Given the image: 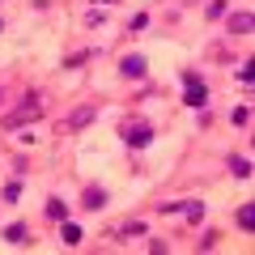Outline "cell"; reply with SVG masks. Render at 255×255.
Returning <instances> with one entry per match:
<instances>
[{"mask_svg":"<svg viewBox=\"0 0 255 255\" xmlns=\"http://www.w3.org/2000/svg\"><path fill=\"white\" fill-rule=\"evenodd\" d=\"M17 200H21V183H17V179H13V183H9V187H4V204H17Z\"/></svg>","mask_w":255,"mask_h":255,"instance_id":"9a60e30c","label":"cell"},{"mask_svg":"<svg viewBox=\"0 0 255 255\" xmlns=\"http://www.w3.org/2000/svg\"><path fill=\"white\" fill-rule=\"evenodd\" d=\"M38 115H43V102H38V94H30V98H26V102H21V107H17V111H9V115L0 119V124L9 128V132H17V128H21V124H30V119H38Z\"/></svg>","mask_w":255,"mask_h":255,"instance_id":"7a4b0ae2","label":"cell"},{"mask_svg":"<svg viewBox=\"0 0 255 255\" xmlns=\"http://www.w3.org/2000/svg\"><path fill=\"white\" fill-rule=\"evenodd\" d=\"M213 247H217V234H204L200 243H196V251H213Z\"/></svg>","mask_w":255,"mask_h":255,"instance_id":"ac0fdd59","label":"cell"},{"mask_svg":"<svg viewBox=\"0 0 255 255\" xmlns=\"http://www.w3.org/2000/svg\"><path fill=\"white\" fill-rule=\"evenodd\" d=\"M124 140L132 149H145L149 140H153V128H149L145 119H128V124H124Z\"/></svg>","mask_w":255,"mask_h":255,"instance_id":"3957f363","label":"cell"},{"mask_svg":"<svg viewBox=\"0 0 255 255\" xmlns=\"http://www.w3.org/2000/svg\"><path fill=\"white\" fill-rule=\"evenodd\" d=\"M94 119V107H81V111H73V119H68V128H85Z\"/></svg>","mask_w":255,"mask_h":255,"instance_id":"7c38bea8","label":"cell"},{"mask_svg":"<svg viewBox=\"0 0 255 255\" xmlns=\"http://www.w3.org/2000/svg\"><path fill=\"white\" fill-rule=\"evenodd\" d=\"M26 234H30V230L21 226V221H13V226L4 230V243H13V247H21V243H26Z\"/></svg>","mask_w":255,"mask_h":255,"instance_id":"30bf717a","label":"cell"},{"mask_svg":"<svg viewBox=\"0 0 255 255\" xmlns=\"http://www.w3.org/2000/svg\"><path fill=\"white\" fill-rule=\"evenodd\" d=\"M47 217H51V221H64V217H68V204L51 196V200H47Z\"/></svg>","mask_w":255,"mask_h":255,"instance_id":"8fae6325","label":"cell"},{"mask_svg":"<svg viewBox=\"0 0 255 255\" xmlns=\"http://www.w3.org/2000/svg\"><path fill=\"white\" fill-rule=\"evenodd\" d=\"M94 4H111V0H94Z\"/></svg>","mask_w":255,"mask_h":255,"instance_id":"44dd1931","label":"cell"},{"mask_svg":"<svg viewBox=\"0 0 255 255\" xmlns=\"http://www.w3.org/2000/svg\"><path fill=\"white\" fill-rule=\"evenodd\" d=\"M238 81H243V85H251V81H255V73H251V64H243V68H238Z\"/></svg>","mask_w":255,"mask_h":255,"instance_id":"ffe728a7","label":"cell"},{"mask_svg":"<svg viewBox=\"0 0 255 255\" xmlns=\"http://www.w3.org/2000/svg\"><path fill=\"white\" fill-rule=\"evenodd\" d=\"M111 204V196H107V187H85L81 191V209H90V213H98V209H107Z\"/></svg>","mask_w":255,"mask_h":255,"instance_id":"5b68a950","label":"cell"},{"mask_svg":"<svg viewBox=\"0 0 255 255\" xmlns=\"http://www.w3.org/2000/svg\"><path fill=\"white\" fill-rule=\"evenodd\" d=\"M230 119H234V128H247V124H251V107H234Z\"/></svg>","mask_w":255,"mask_h":255,"instance_id":"5bb4252c","label":"cell"},{"mask_svg":"<svg viewBox=\"0 0 255 255\" xmlns=\"http://www.w3.org/2000/svg\"><path fill=\"white\" fill-rule=\"evenodd\" d=\"M60 238H64V243H68V247H77V243H81V226H77V221H68V217H64V221H60Z\"/></svg>","mask_w":255,"mask_h":255,"instance_id":"9c48e42d","label":"cell"},{"mask_svg":"<svg viewBox=\"0 0 255 255\" xmlns=\"http://www.w3.org/2000/svg\"><path fill=\"white\" fill-rule=\"evenodd\" d=\"M204 209H209L204 200H174V213H183L187 221H204Z\"/></svg>","mask_w":255,"mask_h":255,"instance_id":"8992f818","label":"cell"},{"mask_svg":"<svg viewBox=\"0 0 255 255\" xmlns=\"http://www.w3.org/2000/svg\"><path fill=\"white\" fill-rule=\"evenodd\" d=\"M124 234H132V238H136V234H145V221H128V226H124Z\"/></svg>","mask_w":255,"mask_h":255,"instance_id":"d6986e66","label":"cell"},{"mask_svg":"<svg viewBox=\"0 0 255 255\" xmlns=\"http://www.w3.org/2000/svg\"><path fill=\"white\" fill-rule=\"evenodd\" d=\"M183 107L191 111H209V85L196 68H183Z\"/></svg>","mask_w":255,"mask_h":255,"instance_id":"6da1fadb","label":"cell"},{"mask_svg":"<svg viewBox=\"0 0 255 255\" xmlns=\"http://www.w3.org/2000/svg\"><path fill=\"white\" fill-rule=\"evenodd\" d=\"M238 226H243V230L255 226V204H243V209H238Z\"/></svg>","mask_w":255,"mask_h":255,"instance_id":"4fadbf2b","label":"cell"},{"mask_svg":"<svg viewBox=\"0 0 255 255\" xmlns=\"http://www.w3.org/2000/svg\"><path fill=\"white\" fill-rule=\"evenodd\" d=\"M145 26H149V17H145V13H136V17L128 21V30H132V34H136V30H145Z\"/></svg>","mask_w":255,"mask_h":255,"instance_id":"e0dca14e","label":"cell"},{"mask_svg":"<svg viewBox=\"0 0 255 255\" xmlns=\"http://www.w3.org/2000/svg\"><path fill=\"white\" fill-rule=\"evenodd\" d=\"M230 174H234V179H251V157L234 153V157H230Z\"/></svg>","mask_w":255,"mask_h":255,"instance_id":"ba28073f","label":"cell"},{"mask_svg":"<svg viewBox=\"0 0 255 255\" xmlns=\"http://www.w3.org/2000/svg\"><path fill=\"white\" fill-rule=\"evenodd\" d=\"M119 73H124V77H132V81H140V77H145L149 73V60H145V55H124V60H119Z\"/></svg>","mask_w":255,"mask_h":255,"instance_id":"277c9868","label":"cell"},{"mask_svg":"<svg viewBox=\"0 0 255 255\" xmlns=\"http://www.w3.org/2000/svg\"><path fill=\"white\" fill-rule=\"evenodd\" d=\"M251 30H255L251 13H234V17H230V34H251Z\"/></svg>","mask_w":255,"mask_h":255,"instance_id":"52a82bcc","label":"cell"},{"mask_svg":"<svg viewBox=\"0 0 255 255\" xmlns=\"http://www.w3.org/2000/svg\"><path fill=\"white\" fill-rule=\"evenodd\" d=\"M94 55H98V51H94V47H85V51H77V55H68V68H77V64H85V60H94Z\"/></svg>","mask_w":255,"mask_h":255,"instance_id":"2e32d148","label":"cell"}]
</instances>
